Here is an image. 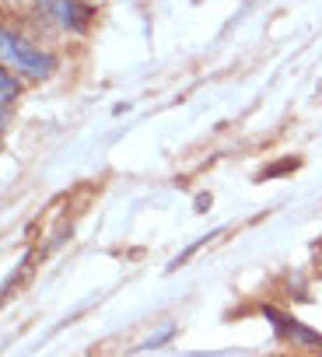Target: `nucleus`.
Masks as SVG:
<instances>
[{"instance_id":"4","label":"nucleus","mask_w":322,"mask_h":357,"mask_svg":"<svg viewBox=\"0 0 322 357\" xmlns=\"http://www.w3.org/2000/svg\"><path fill=\"white\" fill-rule=\"evenodd\" d=\"M0 88H4V109H8V105L15 102V95H18V84L11 81V74H8V70L0 74Z\"/></svg>"},{"instance_id":"3","label":"nucleus","mask_w":322,"mask_h":357,"mask_svg":"<svg viewBox=\"0 0 322 357\" xmlns=\"http://www.w3.org/2000/svg\"><path fill=\"white\" fill-rule=\"evenodd\" d=\"M266 315L273 319V326H277L280 333H287V336H294V340H301V343H322V340H319L315 333H308V329H301V326H294V322L287 326V322H284V315H277L273 308H266Z\"/></svg>"},{"instance_id":"1","label":"nucleus","mask_w":322,"mask_h":357,"mask_svg":"<svg viewBox=\"0 0 322 357\" xmlns=\"http://www.w3.org/2000/svg\"><path fill=\"white\" fill-rule=\"evenodd\" d=\"M0 46H4V60H8L15 70H22L25 77H36V81L49 77V70H53V60H49L43 50L29 46V43H25L18 32L4 29V36H0Z\"/></svg>"},{"instance_id":"2","label":"nucleus","mask_w":322,"mask_h":357,"mask_svg":"<svg viewBox=\"0 0 322 357\" xmlns=\"http://www.w3.org/2000/svg\"><path fill=\"white\" fill-rule=\"evenodd\" d=\"M36 4L46 18H53L67 32H84L91 22V11L84 4H77V0H36Z\"/></svg>"}]
</instances>
